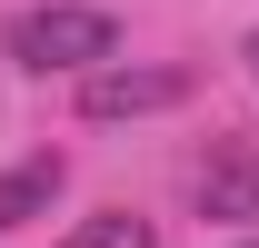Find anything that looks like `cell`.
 Masks as SVG:
<instances>
[{"mask_svg": "<svg viewBox=\"0 0 259 248\" xmlns=\"http://www.w3.org/2000/svg\"><path fill=\"white\" fill-rule=\"evenodd\" d=\"M0 50L20 70H100L120 50V20H110V10H80V0H40V10H20V20L0 30Z\"/></svg>", "mask_w": 259, "mask_h": 248, "instance_id": "obj_1", "label": "cell"}, {"mask_svg": "<svg viewBox=\"0 0 259 248\" xmlns=\"http://www.w3.org/2000/svg\"><path fill=\"white\" fill-rule=\"evenodd\" d=\"M190 99V70H90L80 80V119H150V109H180Z\"/></svg>", "mask_w": 259, "mask_h": 248, "instance_id": "obj_2", "label": "cell"}, {"mask_svg": "<svg viewBox=\"0 0 259 248\" xmlns=\"http://www.w3.org/2000/svg\"><path fill=\"white\" fill-rule=\"evenodd\" d=\"M190 199H199V218H259V149L249 139H220L190 169Z\"/></svg>", "mask_w": 259, "mask_h": 248, "instance_id": "obj_3", "label": "cell"}, {"mask_svg": "<svg viewBox=\"0 0 259 248\" xmlns=\"http://www.w3.org/2000/svg\"><path fill=\"white\" fill-rule=\"evenodd\" d=\"M60 149H40V159H10V169H0V228H20V218H40L50 209V199H60Z\"/></svg>", "mask_w": 259, "mask_h": 248, "instance_id": "obj_4", "label": "cell"}, {"mask_svg": "<svg viewBox=\"0 0 259 248\" xmlns=\"http://www.w3.org/2000/svg\"><path fill=\"white\" fill-rule=\"evenodd\" d=\"M60 248H160V228H150V218H130V209H100V218H80Z\"/></svg>", "mask_w": 259, "mask_h": 248, "instance_id": "obj_5", "label": "cell"}, {"mask_svg": "<svg viewBox=\"0 0 259 248\" xmlns=\"http://www.w3.org/2000/svg\"><path fill=\"white\" fill-rule=\"evenodd\" d=\"M249 80H259V30H249Z\"/></svg>", "mask_w": 259, "mask_h": 248, "instance_id": "obj_6", "label": "cell"}]
</instances>
